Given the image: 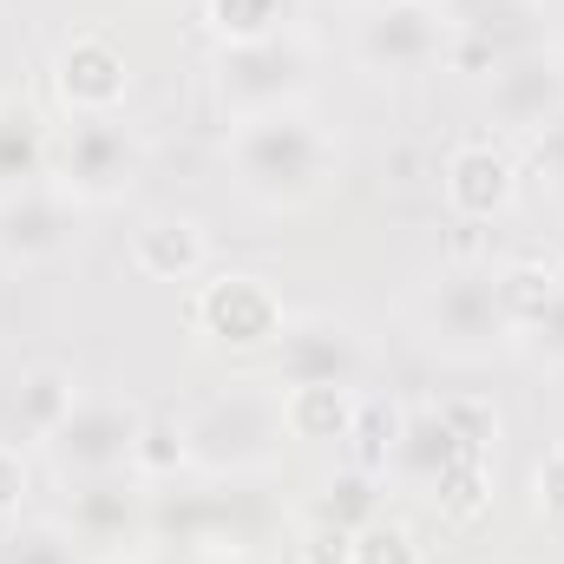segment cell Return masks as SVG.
Instances as JSON below:
<instances>
[{"label":"cell","instance_id":"6da1fadb","mask_svg":"<svg viewBox=\"0 0 564 564\" xmlns=\"http://www.w3.org/2000/svg\"><path fill=\"white\" fill-rule=\"evenodd\" d=\"M224 164H230V177L250 204L302 210L341 177V139L308 106H276V112L237 119L224 132Z\"/></svg>","mask_w":564,"mask_h":564},{"label":"cell","instance_id":"7a4b0ae2","mask_svg":"<svg viewBox=\"0 0 564 564\" xmlns=\"http://www.w3.org/2000/svg\"><path fill=\"white\" fill-rule=\"evenodd\" d=\"M177 426H184V466L197 479H210V486H224V479L230 486L270 479L282 466V446H289V433H282V388L276 381H257V375L210 388L204 401L184 408Z\"/></svg>","mask_w":564,"mask_h":564},{"label":"cell","instance_id":"3957f363","mask_svg":"<svg viewBox=\"0 0 564 564\" xmlns=\"http://www.w3.org/2000/svg\"><path fill=\"white\" fill-rule=\"evenodd\" d=\"M308 86H315V40L302 26L270 33V40L210 46V99L230 126L257 119V112H276V106H302Z\"/></svg>","mask_w":564,"mask_h":564},{"label":"cell","instance_id":"277c9868","mask_svg":"<svg viewBox=\"0 0 564 564\" xmlns=\"http://www.w3.org/2000/svg\"><path fill=\"white\" fill-rule=\"evenodd\" d=\"M421 341L446 361H492L512 348V322L499 308V282L479 263H453L421 289Z\"/></svg>","mask_w":564,"mask_h":564},{"label":"cell","instance_id":"5b68a950","mask_svg":"<svg viewBox=\"0 0 564 564\" xmlns=\"http://www.w3.org/2000/svg\"><path fill=\"white\" fill-rule=\"evenodd\" d=\"M144 177V139L126 112H99V119H73L53 139V184L79 204H126Z\"/></svg>","mask_w":564,"mask_h":564},{"label":"cell","instance_id":"8992f818","mask_svg":"<svg viewBox=\"0 0 564 564\" xmlns=\"http://www.w3.org/2000/svg\"><path fill=\"white\" fill-rule=\"evenodd\" d=\"M144 433V408L126 394H79L73 414L53 426L40 446H46V466L79 486V479H112V473H132V453H139Z\"/></svg>","mask_w":564,"mask_h":564},{"label":"cell","instance_id":"52a82bcc","mask_svg":"<svg viewBox=\"0 0 564 564\" xmlns=\"http://www.w3.org/2000/svg\"><path fill=\"white\" fill-rule=\"evenodd\" d=\"M446 20V53L440 66L486 79L499 59L545 46V0H433Z\"/></svg>","mask_w":564,"mask_h":564},{"label":"cell","instance_id":"ba28073f","mask_svg":"<svg viewBox=\"0 0 564 564\" xmlns=\"http://www.w3.org/2000/svg\"><path fill=\"white\" fill-rule=\"evenodd\" d=\"M368 335L335 315V308H302L282 322V341L270 348V381L276 388H308V381H328V388H361L368 381Z\"/></svg>","mask_w":564,"mask_h":564},{"label":"cell","instance_id":"9c48e42d","mask_svg":"<svg viewBox=\"0 0 564 564\" xmlns=\"http://www.w3.org/2000/svg\"><path fill=\"white\" fill-rule=\"evenodd\" d=\"M66 532L93 564H119L151 552V486L139 473L79 479L66 492Z\"/></svg>","mask_w":564,"mask_h":564},{"label":"cell","instance_id":"30bf717a","mask_svg":"<svg viewBox=\"0 0 564 564\" xmlns=\"http://www.w3.org/2000/svg\"><path fill=\"white\" fill-rule=\"evenodd\" d=\"M282 322H289L282 295L263 276H243V270L197 282V295H191V328L230 355H270L282 341Z\"/></svg>","mask_w":564,"mask_h":564},{"label":"cell","instance_id":"8fae6325","mask_svg":"<svg viewBox=\"0 0 564 564\" xmlns=\"http://www.w3.org/2000/svg\"><path fill=\"white\" fill-rule=\"evenodd\" d=\"M355 66L375 73V79H408L440 66L446 53V20L433 0H394V7H361L355 20Z\"/></svg>","mask_w":564,"mask_h":564},{"label":"cell","instance_id":"7c38bea8","mask_svg":"<svg viewBox=\"0 0 564 564\" xmlns=\"http://www.w3.org/2000/svg\"><path fill=\"white\" fill-rule=\"evenodd\" d=\"M79 243V204L59 184H26L0 197V270H46Z\"/></svg>","mask_w":564,"mask_h":564},{"label":"cell","instance_id":"4fadbf2b","mask_svg":"<svg viewBox=\"0 0 564 564\" xmlns=\"http://www.w3.org/2000/svg\"><path fill=\"white\" fill-rule=\"evenodd\" d=\"M132 93V59L112 33H73L53 53V99L66 106V119H99V112H126Z\"/></svg>","mask_w":564,"mask_h":564},{"label":"cell","instance_id":"5bb4252c","mask_svg":"<svg viewBox=\"0 0 564 564\" xmlns=\"http://www.w3.org/2000/svg\"><path fill=\"white\" fill-rule=\"evenodd\" d=\"M552 112H564V46H525L486 73V119L506 132H539Z\"/></svg>","mask_w":564,"mask_h":564},{"label":"cell","instance_id":"9a60e30c","mask_svg":"<svg viewBox=\"0 0 564 564\" xmlns=\"http://www.w3.org/2000/svg\"><path fill=\"white\" fill-rule=\"evenodd\" d=\"M440 191H446L453 217H466V224H492V217H506V210H512V197H519V164H512V151H506V144L466 139V144H453V151H446Z\"/></svg>","mask_w":564,"mask_h":564},{"label":"cell","instance_id":"2e32d148","mask_svg":"<svg viewBox=\"0 0 564 564\" xmlns=\"http://www.w3.org/2000/svg\"><path fill=\"white\" fill-rule=\"evenodd\" d=\"M73 401H79V381L66 368H53V361L20 368L0 394V440H46L73 414Z\"/></svg>","mask_w":564,"mask_h":564},{"label":"cell","instance_id":"e0dca14e","mask_svg":"<svg viewBox=\"0 0 564 564\" xmlns=\"http://www.w3.org/2000/svg\"><path fill=\"white\" fill-rule=\"evenodd\" d=\"M53 126L40 119V106H26L20 93H0V197L26 191V184H53Z\"/></svg>","mask_w":564,"mask_h":564},{"label":"cell","instance_id":"ac0fdd59","mask_svg":"<svg viewBox=\"0 0 564 564\" xmlns=\"http://www.w3.org/2000/svg\"><path fill=\"white\" fill-rule=\"evenodd\" d=\"M210 263V237L197 217H144L132 230V270L151 282H191Z\"/></svg>","mask_w":564,"mask_h":564},{"label":"cell","instance_id":"d6986e66","mask_svg":"<svg viewBox=\"0 0 564 564\" xmlns=\"http://www.w3.org/2000/svg\"><path fill=\"white\" fill-rule=\"evenodd\" d=\"M355 414H361V388H328V381L282 388V433L302 446H341Z\"/></svg>","mask_w":564,"mask_h":564},{"label":"cell","instance_id":"ffe728a7","mask_svg":"<svg viewBox=\"0 0 564 564\" xmlns=\"http://www.w3.org/2000/svg\"><path fill=\"white\" fill-rule=\"evenodd\" d=\"M453 459H473V453L453 440V426L440 421V408H408V421H401V446H394V473L414 479V486H433Z\"/></svg>","mask_w":564,"mask_h":564},{"label":"cell","instance_id":"44dd1931","mask_svg":"<svg viewBox=\"0 0 564 564\" xmlns=\"http://www.w3.org/2000/svg\"><path fill=\"white\" fill-rule=\"evenodd\" d=\"M204 26L217 46H237V40H270L302 26V0H204Z\"/></svg>","mask_w":564,"mask_h":564},{"label":"cell","instance_id":"7402d4cb","mask_svg":"<svg viewBox=\"0 0 564 564\" xmlns=\"http://www.w3.org/2000/svg\"><path fill=\"white\" fill-rule=\"evenodd\" d=\"M426 492H433L446 525H479L492 512V459H453Z\"/></svg>","mask_w":564,"mask_h":564},{"label":"cell","instance_id":"603a6c76","mask_svg":"<svg viewBox=\"0 0 564 564\" xmlns=\"http://www.w3.org/2000/svg\"><path fill=\"white\" fill-rule=\"evenodd\" d=\"M381 473H361V466H341V473H328L322 479V492H315V519L322 525H341V532H361L368 519H381Z\"/></svg>","mask_w":564,"mask_h":564},{"label":"cell","instance_id":"cb8c5ba5","mask_svg":"<svg viewBox=\"0 0 564 564\" xmlns=\"http://www.w3.org/2000/svg\"><path fill=\"white\" fill-rule=\"evenodd\" d=\"M401 421H408V408L401 401H368L361 394V414L348 426V466H361V473H388L394 466V446H401Z\"/></svg>","mask_w":564,"mask_h":564},{"label":"cell","instance_id":"d4e9b609","mask_svg":"<svg viewBox=\"0 0 564 564\" xmlns=\"http://www.w3.org/2000/svg\"><path fill=\"white\" fill-rule=\"evenodd\" d=\"M492 282H499V308H506V322H512V335L558 295L564 270L558 263H539V257H519V263H499L492 270Z\"/></svg>","mask_w":564,"mask_h":564},{"label":"cell","instance_id":"484cf974","mask_svg":"<svg viewBox=\"0 0 564 564\" xmlns=\"http://www.w3.org/2000/svg\"><path fill=\"white\" fill-rule=\"evenodd\" d=\"M132 473H139L144 486H171L177 473H191V466H184V426H177V421H151V414H144Z\"/></svg>","mask_w":564,"mask_h":564},{"label":"cell","instance_id":"4316f807","mask_svg":"<svg viewBox=\"0 0 564 564\" xmlns=\"http://www.w3.org/2000/svg\"><path fill=\"white\" fill-rule=\"evenodd\" d=\"M0 564H86L66 525H20L0 539Z\"/></svg>","mask_w":564,"mask_h":564},{"label":"cell","instance_id":"83f0119b","mask_svg":"<svg viewBox=\"0 0 564 564\" xmlns=\"http://www.w3.org/2000/svg\"><path fill=\"white\" fill-rule=\"evenodd\" d=\"M512 348L532 361V368H545V375H564V282H558V295L512 335Z\"/></svg>","mask_w":564,"mask_h":564},{"label":"cell","instance_id":"f1b7e54d","mask_svg":"<svg viewBox=\"0 0 564 564\" xmlns=\"http://www.w3.org/2000/svg\"><path fill=\"white\" fill-rule=\"evenodd\" d=\"M440 421L453 426V440H459L473 459H486L492 440H499V408H492L486 394H453V401H440Z\"/></svg>","mask_w":564,"mask_h":564},{"label":"cell","instance_id":"f546056e","mask_svg":"<svg viewBox=\"0 0 564 564\" xmlns=\"http://www.w3.org/2000/svg\"><path fill=\"white\" fill-rule=\"evenodd\" d=\"M348 564H426L421 539L408 532V525H394V519H368L361 532H355V558Z\"/></svg>","mask_w":564,"mask_h":564},{"label":"cell","instance_id":"4dcf8cb0","mask_svg":"<svg viewBox=\"0 0 564 564\" xmlns=\"http://www.w3.org/2000/svg\"><path fill=\"white\" fill-rule=\"evenodd\" d=\"M532 512L545 525H564V446H552L539 466H532Z\"/></svg>","mask_w":564,"mask_h":564},{"label":"cell","instance_id":"1f68e13d","mask_svg":"<svg viewBox=\"0 0 564 564\" xmlns=\"http://www.w3.org/2000/svg\"><path fill=\"white\" fill-rule=\"evenodd\" d=\"M525 158H532V171H539L545 184H558L564 191V112H552V119L525 139Z\"/></svg>","mask_w":564,"mask_h":564},{"label":"cell","instance_id":"d6a6232c","mask_svg":"<svg viewBox=\"0 0 564 564\" xmlns=\"http://www.w3.org/2000/svg\"><path fill=\"white\" fill-rule=\"evenodd\" d=\"M26 499H33V466L13 440H0V519H13Z\"/></svg>","mask_w":564,"mask_h":564},{"label":"cell","instance_id":"836d02e7","mask_svg":"<svg viewBox=\"0 0 564 564\" xmlns=\"http://www.w3.org/2000/svg\"><path fill=\"white\" fill-rule=\"evenodd\" d=\"M295 558H302V564H348V558H355V532H341V525H322V519H315V525L302 532V552H295Z\"/></svg>","mask_w":564,"mask_h":564},{"label":"cell","instance_id":"e575fe53","mask_svg":"<svg viewBox=\"0 0 564 564\" xmlns=\"http://www.w3.org/2000/svg\"><path fill=\"white\" fill-rule=\"evenodd\" d=\"M191 564H270V558H257L250 545H217V552H197Z\"/></svg>","mask_w":564,"mask_h":564},{"label":"cell","instance_id":"d590c367","mask_svg":"<svg viewBox=\"0 0 564 564\" xmlns=\"http://www.w3.org/2000/svg\"><path fill=\"white\" fill-rule=\"evenodd\" d=\"M355 7H394V0H355Z\"/></svg>","mask_w":564,"mask_h":564}]
</instances>
